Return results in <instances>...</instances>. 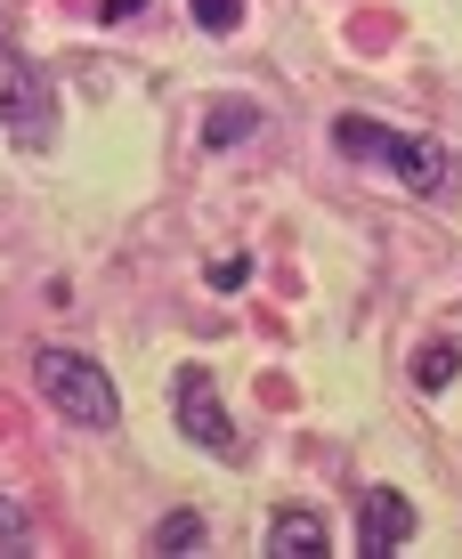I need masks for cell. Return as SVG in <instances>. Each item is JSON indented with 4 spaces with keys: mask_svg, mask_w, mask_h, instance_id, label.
<instances>
[{
    "mask_svg": "<svg viewBox=\"0 0 462 559\" xmlns=\"http://www.w3.org/2000/svg\"><path fill=\"white\" fill-rule=\"evenodd\" d=\"M333 146L341 154H357V163H374V170H390L398 187H414V195H447L454 187V146H438V139H414V130H381L374 114H341L333 122Z\"/></svg>",
    "mask_w": 462,
    "mask_h": 559,
    "instance_id": "1",
    "label": "cell"
},
{
    "mask_svg": "<svg viewBox=\"0 0 462 559\" xmlns=\"http://www.w3.org/2000/svg\"><path fill=\"white\" fill-rule=\"evenodd\" d=\"M33 381H42V397L66 421H82V430H114V421H122V397H114L106 365L82 357V349H42L33 357Z\"/></svg>",
    "mask_w": 462,
    "mask_h": 559,
    "instance_id": "2",
    "label": "cell"
},
{
    "mask_svg": "<svg viewBox=\"0 0 462 559\" xmlns=\"http://www.w3.org/2000/svg\"><path fill=\"white\" fill-rule=\"evenodd\" d=\"M0 122L16 130V139H49V90L42 73L25 66V49L0 33Z\"/></svg>",
    "mask_w": 462,
    "mask_h": 559,
    "instance_id": "3",
    "label": "cell"
},
{
    "mask_svg": "<svg viewBox=\"0 0 462 559\" xmlns=\"http://www.w3.org/2000/svg\"><path fill=\"white\" fill-rule=\"evenodd\" d=\"M170 406H179V430L196 438V447H211L220 462H236L244 454V438H236V421L220 414V397H211V381L196 373V365H187L179 381H170Z\"/></svg>",
    "mask_w": 462,
    "mask_h": 559,
    "instance_id": "4",
    "label": "cell"
},
{
    "mask_svg": "<svg viewBox=\"0 0 462 559\" xmlns=\"http://www.w3.org/2000/svg\"><path fill=\"white\" fill-rule=\"evenodd\" d=\"M406 535H414V503H406L398 487H374V495L357 503V551H365V559L398 551Z\"/></svg>",
    "mask_w": 462,
    "mask_h": 559,
    "instance_id": "5",
    "label": "cell"
},
{
    "mask_svg": "<svg viewBox=\"0 0 462 559\" xmlns=\"http://www.w3.org/2000/svg\"><path fill=\"white\" fill-rule=\"evenodd\" d=\"M268 551L308 559V551H333V535H324V519H317V511H276V519H268Z\"/></svg>",
    "mask_w": 462,
    "mask_h": 559,
    "instance_id": "6",
    "label": "cell"
},
{
    "mask_svg": "<svg viewBox=\"0 0 462 559\" xmlns=\"http://www.w3.org/2000/svg\"><path fill=\"white\" fill-rule=\"evenodd\" d=\"M252 130H260V106H252V98H220V106L203 114V146H211V154L236 146V139H252Z\"/></svg>",
    "mask_w": 462,
    "mask_h": 559,
    "instance_id": "7",
    "label": "cell"
},
{
    "mask_svg": "<svg viewBox=\"0 0 462 559\" xmlns=\"http://www.w3.org/2000/svg\"><path fill=\"white\" fill-rule=\"evenodd\" d=\"M454 365H462L454 341H430V349L414 357V381H422V390H447V381H454Z\"/></svg>",
    "mask_w": 462,
    "mask_h": 559,
    "instance_id": "8",
    "label": "cell"
},
{
    "mask_svg": "<svg viewBox=\"0 0 462 559\" xmlns=\"http://www.w3.org/2000/svg\"><path fill=\"white\" fill-rule=\"evenodd\" d=\"M196 544H203V511H170L154 527V551H196Z\"/></svg>",
    "mask_w": 462,
    "mask_h": 559,
    "instance_id": "9",
    "label": "cell"
},
{
    "mask_svg": "<svg viewBox=\"0 0 462 559\" xmlns=\"http://www.w3.org/2000/svg\"><path fill=\"white\" fill-rule=\"evenodd\" d=\"M187 9H196L203 33H236L244 25V0H187Z\"/></svg>",
    "mask_w": 462,
    "mask_h": 559,
    "instance_id": "10",
    "label": "cell"
},
{
    "mask_svg": "<svg viewBox=\"0 0 462 559\" xmlns=\"http://www.w3.org/2000/svg\"><path fill=\"white\" fill-rule=\"evenodd\" d=\"M244 276H252V260H244V252H227L220 267H211V284H220V293H236V284H244Z\"/></svg>",
    "mask_w": 462,
    "mask_h": 559,
    "instance_id": "11",
    "label": "cell"
},
{
    "mask_svg": "<svg viewBox=\"0 0 462 559\" xmlns=\"http://www.w3.org/2000/svg\"><path fill=\"white\" fill-rule=\"evenodd\" d=\"M16 535H25V511H16L9 495H0V544H16Z\"/></svg>",
    "mask_w": 462,
    "mask_h": 559,
    "instance_id": "12",
    "label": "cell"
},
{
    "mask_svg": "<svg viewBox=\"0 0 462 559\" xmlns=\"http://www.w3.org/2000/svg\"><path fill=\"white\" fill-rule=\"evenodd\" d=\"M130 16H146V0H106V25H130Z\"/></svg>",
    "mask_w": 462,
    "mask_h": 559,
    "instance_id": "13",
    "label": "cell"
}]
</instances>
